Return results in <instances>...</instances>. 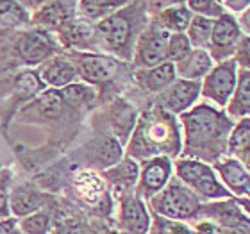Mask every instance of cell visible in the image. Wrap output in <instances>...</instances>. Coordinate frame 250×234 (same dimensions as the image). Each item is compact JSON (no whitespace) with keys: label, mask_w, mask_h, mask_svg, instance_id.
<instances>
[{"label":"cell","mask_w":250,"mask_h":234,"mask_svg":"<svg viewBox=\"0 0 250 234\" xmlns=\"http://www.w3.org/2000/svg\"><path fill=\"white\" fill-rule=\"evenodd\" d=\"M184 129L188 145L200 149L211 141L220 140V136L227 129V120L209 106H198L184 116Z\"/></svg>","instance_id":"cell-1"},{"label":"cell","mask_w":250,"mask_h":234,"mask_svg":"<svg viewBox=\"0 0 250 234\" xmlns=\"http://www.w3.org/2000/svg\"><path fill=\"white\" fill-rule=\"evenodd\" d=\"M154 208L167 218H189L198 211V200L188 188L173 182L154 200Z\"/></svg>","instance_id":"cell-2"},{"label":"cell","mask_w":250,"mask_h":234,"mask_svg":"<svg viewBox=\"0 0 250 234\" xmlns=\"http://www.w3.org/2000/svg\"><path fill=\"white\" fill-rule=\"evenodd\" d=\"M177 175L181 177V181H184L188 186L193 188L195 191L204 195V197L220 198L227 195L225 188H222V184L214 179V173L211 172V168L208 165H204V163H177Z\"/></svg>","instance_id":"cell-3"},{"label":"cell","mask_w":250,"mask_h":234,"mask_svg":"<svg viewBox=\"0 0 250 234\" xmlns=\"http://www.w3.org/2000/svg\"><path fill=\"white\" fill-rule=\"evenodd\" d=\"M136 136H140V145H143V149H146V154L148 152H157V149H168L173 141H177V134L173 130L172 120L163 118V116L161 118L159 116L148 118L140 127Z\"/></svg>","instance_id":"cell-4"},{"label":"cell","mask_w":250,"mask_h":234,"mask_svg":"<svg viewBox=\"0 0 250 234\" xmlns=\"http://www.w3.org/2000/svg\"><path fill=\"white\" fill-rule=\"evenodd\" d=\"M236 86V64L227 61L220 64L209 73L204 83V95L214 100L218 106H225L227 100L234 93Z\"/></svg>","instance_id":"cell-5"},{"label":"cell","mask_w":250,"mask_h":234,"mask_svg":"<svg viewBox=\"0 0 250 234\" xmlns=\"http://www.w3.org/2000/svg\"><path fill=\"white\" fill-rule=\"evenodd\" d=\"M168 40H170V36L163 29H150L145 36H141L140 48H138V61L141 66L152 68L165 63Z\"/></svg>","instance_id":"cell-6"},{"label":"cell","mask_w":250,"mask_h":234,"mask_svg":"<svg viewBox=\"0 0 250 234\" xmlns=\"http://www.w3.org/2000/svg\"><path fill=\"white\" fill-rule=\"evenodd\" d=\"M99 32L102 34L104 42L109 45L113 50H125L129 47L130 34H132V25H130V18L124 13H116L99 23Z\"/></svg>","instance_id":"cell-7"},{"label":"cell","mask_w":250,"mask_h":234,"mask_svg":"<svg viewBox=\"0 0 250 234\" xmlns=\"http://www.w3.org/2000/svg\"><path fill=\"white\" fill-rule=\"evenodd\" d=\"M240 40V27L236 20L229 15H222L213 25L211 32V48L216 58H224L232 50L236 42Z\"/></svg>","instance_id":"cell-8"},{"label":"cell","mask_w":250,"mask_h":234,"mask_svg":"<svg viewBox=\"0 0 250 234\" xmlns=\"http://www.w3.org/2000/svg\"><path fill=\"white\" fill-rule=\"evenodd\" d=\"M200 93V83L181 79L177 83L170 84V88L163 95V104L172 113H183L195 102Z\"/></svg>","instance_id":"cell-9"},{"label":"cell","mask_w":250,"mask_h":234,"mask_svg":"<svg viewBox=\"0 0 250 234\" xmlns=\"http://www.w3.org/2000/svg\"><path fill=\"white\" fill-rule=\"evenodd\" d=\"M18 54L27 64H38L52 54V43L45 34L29 32V34H23L18 42Z\"/></svg>","instance_id":"cell-10"},{"label":"cell","mask_w":250,"mask_h":234,"mask_svg":"<svg viewBox=\"0 0 250 234\" xmlns=\"http://www.w3.org/2000/svg\"><path fill=\"white\" fill-rule=\"evenodd\" d=\"M170 161L167 157H156L145 165L141 172V190L145 195H154L167 184L170 177Z\"/></svg>","instance_id":"cell-11"},{"label":"cell","mask_w":250,"mask_h":234,"mask_svg":"<svg viewBox=\"0 0 250 234\" xmlns=\"http://www.w3.org/2000/svg\"><path fill=\"white\" fill-rule=\"evenodd\" d=\"M122 224L130 234H145L148 231V213L140 198L129 197L122 206Z\"/></svg>","instance_id":"cell-12"},{"label":"cell","mask_w":250,"mask_h":234,"mask_svg":"<svg viewBox=\"0 0 250 234\" xmlns=\"http://www.w3.org/2000/svg\"><path fill=\"white\" fill-rule=\"evenodd\" d=\"M81 75L89 83H104L113 77L116 70V63L102 56H83L79 61Z\"/></svg>","instance_id":"cell-13"},{"label":"cell","mask_w":250,"mask_h":234,"mask_svg":"<svg viewBox=\"0 0 250 234\" xmlns=\"http://www.w3.org/2000/svg\"><path fill=\"white\" fill-rule=\"evenodd\" d=\"M213 61L206 50H193L189 52L184 59L179 61V66L175 68V72H179L183 75V79L186 81H197V79L204 77L206 73L211 72Z\"/></svg>","instance_id":"cell-14"},{"label":"cell","mask_w":250,"mask_h":234,"mask_svg":"<svg viewBox=\"0 0 250 234\" xmlns=\"http://www.w3.org/2000/svg\"><path fill=\"white\" fill-rule=\"evenodd\" d=\"M72 9L64 0H52L48 4L42 5V9L36 13V23L45 29H59L70 20Z\"/></svg>","instance_id":"cell-15"},{"label":"cell","mask_w":250,"mask_h":234,"mask_svg":"<svg viewBox=\"0 0 250 234\" xmlns=\"http://www.w3.org/2000/svg\"><path fill=\"white\" fill-rule=\"evenodd\" d=\"M175 66H173L172 63H161V64H157V66H152L150 70H146V72H141L140 73V81L143 83L146 89H150V91H159V89L167 88L170 84L175 81Z\"/></svg>","instance_id":"cell-16"},{"label":"cell","mask_w":250,"mask_h":234,"mask_svg":"<svg viewBox=\"0 0 250 234\" xmlns=\"http://www.w3.org/2000/svg\"><path fill=\"white\" fill-rule=\"evenodd\" d=\"M40 208V195L34 190L25 186H18L13 190L9 200V209L16 216H29L36 213Z\"/></svg>","instance_id":"cell-17"},{"label":"cell","mask_w":250,"mask_h":234,"mask_svg":"<svg viewBox=\"0 0 250 234\" xmlns=\"http://www.w3.org/2000/svg\"><path fill=\"white\" fill-rule=\"evenodd\" d=\"M77 72L73 64H70L64 59H54L52 63H48L47 66L43 68V79L45 83L50 86H66L75 79Z\"/></svg>","instance_id":"cell-18"},{"label":"cell","mask_w":250,"mask_h":234,"mask_svg":"<svg viewBox=\"0 0 250 234\" xmlns=\"http://www.w3.org/2000/svg\"><path fill=\"white\" fill-rule=\"evenodd\" d=\"M218 172L230 190L241 193L250 188V177L238 161H224L218 165Z\"/></svg>","instance_id":"cell-19"},{"label":"cell","mask_w":250,"mask_h":234,"mask_svg":"<svg viewBox=\"0 0 250 234\" xmlns=\"http://www.w3.org/2000/svg\"><path fill=\"white\" fill-rule=\"evenodd\" d=\"M229 109L236 116H245L247 113H250V70L240 72L238 88Z\"/></svg>","instance_id":"cell-20"},{"label":"cell","mask_w":250,"mask_h":234,"mask_svg":"<svg viewBox=\"0 0 250 234\" xmlns=\"http://www.w3.org/2000/svg\"><path fill=\"white\" fill-rule=\"evenodd\" d=\"M189 32H188V40L195 47H202L211 40V32H213V21L206 18V16H195L189 21Z\"/></svg>","instance_id":"cell-21"},{"label":"cell","mask_w":250,"mask_h":234,"mask_svg":"<svg viewBox=\"0 0 250 234\" xmlns=\"http://www.w3.org/2000/svg\"><path fill=\"white\" fill-rule=\"evenodd\" d=\"M122 149L118 141L113 138H104L95 147V161L100 163V167H113L120 159Z\"/></svg>","instance_id":"cell-22"},{"label":"cell","mask_w":250,"mask_h":234,"mask_svg":"<svg viewBox=\"0 0 250 234\" xmlns=\"http://www.w3.org/2000/svg\"><path fill=\"white\" fill-rule=\"evenodd\" d=\"M27 18V11L16 0H0V23L16 27L25 23Z\"/></svg>","instance_id":"cell-23"},{"label":"cell","mask_w":250,"mask_h":234,"mask_svg":"<svg viewBox=\"0 0 250 234\" xmlns=\"http://www.w3.org/2000/svg\"><path fill=\"white\" fill-rule=\"evenodd\" d=\"M191 21V15L189 11L183 5H177V7H170L163 13V25L170 29V31L175 32H183Z\"/></svg>","instance_id":"cell-24"},{"label":"cell","mask_w":250,"mask_h":234,"mask_svg":"<svg viewBox=\"0 0 250 234\" xmlns=\"http://www.w3.org/2000/svg\"><path fill=\"white\" fill-rule=\"evenodd\" d=\"M125 2H129V0H83L81 7H83V13H86L91 18H97V16H102L113 9H118Z\"/></svg>","instance_id":"cell-25"},{"label":"cell","mask_w":250,"mask_h":234,"mask_svg":"<svg viewBox=\"0 0 250 234\" xmlns=\"http://www.w3.org/2000/svg\"><path fill=\"white\" fill-rule=\"evenodd\" d=\"M191 52V43L188 40V36L181 34V32H175L170 36L168 40V50H167V58L172 59V61H181Z\"/></svg>","instance_id":"cell-26"},{"label":"cell","mask_w":250,"mask_h":234,"mask_svg":"<svg viewBox=\"0 0 250 234\" xmlns=\"http://www.w3.org/2000/svg\"><path fill=\"white\" fill-rule=\"evenodd\" d=\"M59 32H61V38L68 45H77V43H83L86 38L89 36V29L83 23H77V21H70L68 20L62 27H59Z\"/></svg>","instance_id":"cell-27"},{"label":"cell","mask_w":250,"mask_h":234,"mask_svg":"<svg viewBox=\"0 0 250 234\" xmlns=\"http://www.w3.org/2000/svg\"><path fill=\"white\" fill-rule=\"evenodd\" d=\"M38 106L45 116L48 118H56L61 113L62 107V95L58 91H45L38 100Z\"/></svg>","instance_id":"cell-28"},{"label":"cell","mask_w":250,"mask_h":234,"mask_svg":"<svg viewBox=\"0 0 250 234\" xmlns=\"http://www.w3.org/2000/svg\"><path fill=\"white\" fill-rule=\"evenodd\" d=\"M21 229L25 234H47L48 216L45 213H32L21 222Z\"/></svg>","instance_id":"cell-29"},{"label":"cell","mask_w":250,"mask_h":234,"mask_svg":"<svg viewBox=\"0 0 250 234\" xmlns=\"http://www.w3.org/2000/svg\"><path fill=\"white\" fill-rule=\"evenodd\" d=\"M113 175L118 177V179H115L116 182H120V184H124V186H130V184H134L136 182L138 167H136L132 161H125L118 167L116 172H113Z\"/></svg>","instance_id":"cell-30"},{"label":"cell","mask_w":250,"mask_h":234,"mask_svg":"<svg viewBox=\"0 0 250 234\" xmlns=\"http://www.w3.org/2000/svg\"><path fill=\"white\" fill-rule=\"evenodd\" d=\"M16 86H18L20 91H23V93H27V95H34L43 88V84L40 83L38 75L32 72L21 73L20 77H18V81H16Z\"/></svg>","instance_id":"cell-31"},{"label":"cell","mask_w":250,"mask_h":234,"mask_svg":"<svg viewBox=\"0 0 250 234\" xmlns=\"http://www.w3.org/2000/svg\"><path fill=\"white\" fill-rule=\"evenodd\" d=\"M189 7L200 15L214 16L220 15V7L214 4V0H189Z\"/></svg>","instance_id":"cell-32"},{"label":"cell","mask_w":250,"mask_h":234,"mask_svg":"<svg viewBox=\"0 0 250 234\" xmlns=\"http://www.w3.org/2000/svg\"><path fill=\"white\" fill-rule=\"evenodd\" d=\"M86 93H88V89L84 88V86L72 84V86H68L61 95H62V100L66 99L70 104H81V102L86 99Z\"/></svg>","instance_id":"cell-33"},{"label":"cell","mask_w":250,"mask_h":234,"mask_svg":"<svg viewBox=\"0 0 250 234\" xmlns=\"http://www.w3.org/2000/svg\"><path fill=\"white\" fill-rule=\"evenodd\" d=\"M238 61L245 68H250V36L245 38L238 48Z\"/></svg>","instance_id":"cell-34"},{"label":"cell","mask_w":250,"mask_h":234,"mask_svg":"<svg viewBox=\"0 0 250 234\" xmlns=\"http://www.w3.org/2000/svg\"><path fill=\"white\" fill-rule=\"evenodd\" d=\"M9 197H7V191H5V184L0 182V216L5 218V216H9Z\"/></svg>","instance_id":"cell-35"},{"label":"cell","mask_w":250,"mask_h":234,"mask_svg":"<svg viewBox=\"0 0 250 234\" xmlns=\"http://www.w3.org/2000/svg\"><path fill=\"white\" fill-rule=\"evenodd\" d=\"M16 229V220L15 218H5L0 222V234H13Z\"/></svg>","instance_id":"cell-36"},{"label":"cell","mask_w":250,"mask_h":234,"mask_svg":"<svg viewBox=\"0 0 250 234\" xmlns=\"http://www.w3.org/2000/svg\"><path fill=\"white\" fill-rule=\"evenodd\" d=\"M225 5L232 11H241L249 7L250 5V0H225Z\"/></svg>","instance_id":"cell-37"},{"label":"cell","mask_w":250,"mask_h":234,"mask_svg":"<svg viewBox=\"0 0 250 234\" xmlns=\"http://www.w3.org/2000/svg\"><path fill=\"white\" fill-rule=\"evenodd\" d=\"M241 27L245 29L247 32H250V7H247V11L241 15Z\"/></svg>","instance_id":"cell-38"},{"label":"cell","mask_w":250,"mask_h":234,"mask_svg":"<svg viewBox=\"0 0 250 234\" xmlns=\"http://www.w3.org/2000/svg\"><path fill=\"white\" fill-rule=\"evenodd\" d=\"M20 5H40L42 2H45V0H16Z\"/></svg>","instance_id":"cell-39"},{"label":"cell","mask_w":250,"mask_h":234,"mask_svg":"<svg viewBox=\"0 0 250 234\" xmlns=\"http://www.w3.org/2000/svg\"><path fill=\"white\" fill-rule=\"evenodd\" d=\"M13 234H25V233H20V231H15Z\"/></svg>","instance_id":"cell-40"},{"label":"cell","mask_w":250,"mask_h":234,"mask_svg":"<svg viewBox=\"0 0 250 234\" xmlns=\"http://www.w3.org/2000/svg\"><path fill=\"white\" fill-rule=\"evenodd\" d=\"M170 2H181V0H170Z\"/></svg>","instance_id":"cell-41"}]
</instances>
